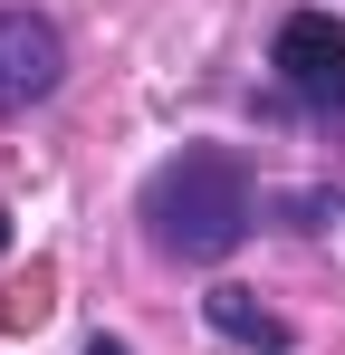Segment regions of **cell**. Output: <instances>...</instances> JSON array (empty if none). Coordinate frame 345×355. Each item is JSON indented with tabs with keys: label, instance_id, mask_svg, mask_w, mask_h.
Segmentation results:
<instances>
[{
	"label": "cell",
	"instance_id": "obj_1",
	"mask_svg": "<svg viewBox=\"0 0 345 355\" xmlns=\"http://www.w3.org/2000/svg\"><path fill=\"white\" fill-rule=\"evenodd\" d=\"M249 221H259V182H249V164L230 144H182L144 182V231H154L163 259L211 269V259H230L249 240Z\"/></svg>",
	"mask_w": 345,
	"mask_h": 355
},
{
	"label": "cell",
	"instance_id": "obj_2",
	"mask_svg": "<svg viewBox=\"0 0 345 355\" xmlns=\"http://www.w3.org/2000/svg\"><path fill=\"white\" fill-rule=\"evenodd\" d=\"M269 67H278V87H288L297 116L345 125V19H336V10H288Z\"/></svg>",
	"mask_w": 345,
	"mask_h": 355
},
{
	"label": "cell",
	"instance_id": "obj_3",
	"mask_svg": "<svg viewBox=\"0 0 345 355\" xmlns=\"http://www.w3.org/2000/svg\"><path fill=\"white\" fill-rule=\"evenodd\" d=\"M57 77H67V39H57V19H48V10H0V116L48 106Z\"/></svg>",
	"mask_w": 345,
	"mask_h": 355
},
{
	"label": "cell",
	"instance_id": "obj_4",
	"mask_svg": "<svg viewBox=\"0 0 345 355\" xmlns=\"http://www.w3.org/2000/svg\"><path fill=\"white\" fill-rule=\"evenodd\" d=\"M202 317L221 327L230 346H259V355H288V317H278V307H259V297H249V288H211V297H202Z\"/></svg>",
	"mask_w": 345,
	"mask_h": 355
},
{
	"label": "cell",
	"instance_id": "obj_5",
	"mask_svg": "<svg viewBox=\"0 0 345 355\" xmlns=\"http://www.w3.org/2000/svg\"><path fill=\"white\" fill-rule=\"evenodd\" d=\"M87 355H134V346H125V336H87Z\"/></svg>",
	"mask_w": 345,
	"mask_h": 355
},
{
	"label": "cell",
	"instance_id": "obj_6",
	"mask_svg": "<svg viewBox=\"0 0 345 355\" xmlns=\"http://www.w3.org/2000/svg\"><path fill=\"white\" fill-rule=\"evenodd\" d=\"M0 259H10V211H0Z\"/></svg>",
	"mask_w": 345,
	"mask_h": 355
}]
</instances>
